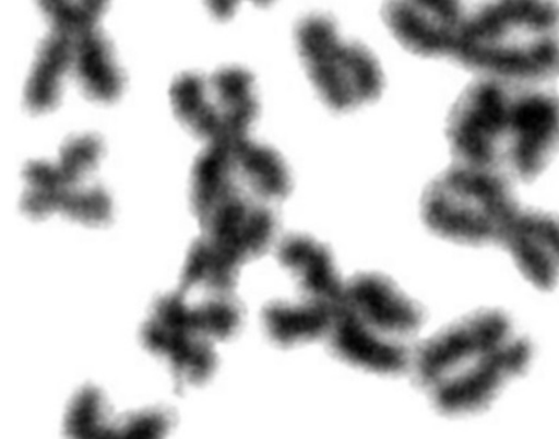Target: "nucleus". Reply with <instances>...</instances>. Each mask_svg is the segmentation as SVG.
Returning <instances> with one entry per match:
<instances>
[{
    "instance_id": "1a4fd4ad",
    "label": "nucleus",
    "mask_w": 559,
    "mask_h": 439,
    "mask_svg": "<svg viewBox=\"0 0 559 439\" xmlns=\"http://www.w3.org/2000/svg\"><path fill=\"white\" fill-rule=\"evenodd\" d=\"M170 428V416L158 410L132 414L121 423L108 422L103 414V396L86 385L72 400L66 416L68 439H162Z\"/></svg>"
},
{
    "instance_id": "4be33fe9",
    "label": "nucleus",
    "mask_w": 559,
    "mask_h": 439,
    "mask_svg": "<svg viewBox=\"0 0 559 439\" xmlns=\"http://www.w3.org/2000/svg\"><path fill=\"white\" fill-rule=\"evenodd\" d=\"M110 210L112 207H110V200L105 190L93 188L78 190V192H72L69 189L58 211L76 222L98 225L107 222Z\"/></svg>"
},
{
    "instance_id": "0eeeda50",
    "label": "nucleus",
    "mask_w": 559,
    "mask_h": 439,
    "mask_svg": "<svg viewBox=\"0 0 559 439\" xmlns=\"http://www.w3.org/2000/svg\"><path fill=\"white\" fill-rule=\"evenodd\" d=\"M533 360V346L518 335L475 368L444 380L429 391L433 405L448 415H466L488 406Z\"/></svg>"
},
{
    "instance_id": "a878e982",
    "label": "nucleus",
    "mask_w": 559,
    "mask_h": 439,
    "mask_svg": "<svg viewBox=\"0 0 559 439\" xmlns=\"http://www.w3.org/2000/svg\"><path fill=\"white\" fill-rule=\"evenodd\" d=\"M241 2H250L257 7H270L275 0H204L211 16L217 21L233 19Z\"/></svg>"
},
{
    "instance_id": "39448f33",
    "label": "nucleus",
    "mask_w": 559,
    "mask_h": 439,
    "mask_svg": "<svg viewBox=\"0 0 559 439\" xmlns=\"http://www.w3.org/2000/svg\"><path fill=\"white\" fill-rule=\"evenodd\" d=\"M511 320L498 311H485L460 321L418 349L414 366L419 383L430 391L444 380L466 371L518 336Z\"/></svg>"
},
{
    "instance_id": "f8f14e48",
    "label": "nucleus",
    "mask_w": 559,
    "mask_h": 439,
    "mask_svg": "<svg viewBox=\"0 0 559 439\" xmlns=\"http://www.w3.org/2000/svg\"><path fill=\"white\" fill-rule=\"evenodd\" d=\"M142 340L153 354L167 358L176 377L183 382L202 383L215 369L216 356L209 343L197 335L171 331L154 318L143 327Z\"/></svg>"
},
{
    "instance_id": "6e6552de",
    "label": "nucleus",
    "mask_w": 559,
    "mask_h": 439,
    "mask_svg": "<svg viewBox=\"0 0 559 439\" xmlns=\"http://www.w3.org/2000/svg\"><path fill=\"white\" fill-rule=\"evenodd\" d=\"M559 146V99L555 94L519 85L514 92L507 164L518 178L532 180Z\"/></svg>"
},
{
    "instance_id": "a211bd4d",
    "label": "nucleus",
    "mask_w": 559,
    "mask_h": 439,
    "mask_svg": "<svg viewBox=\"0 0 559 439\" xmlns=\"http://www.w3.org/2000/svg\"><path fill=\"white\" fill-rule=\"evenodd\" d=\"M280 259L284 265L297 272L305 287L320 298L336 299L341 296V285L325 251L314 241L292 238L280 248Z\"/></svg>"
},
{
    "instance_id": "9d476101",
    "label": "nucleus",
    "mask_w": 559,
    "mask_h": 439,
    "mask_svg": "<svg viewBox=\"0 0 559 439\" xmlns=\"http://www.w3.org/2000/svg\"><path fill=\"white\" fill-rule=\"evenodd\" d=\"M333 347L345 361L380 375H396L412 363L406 348L382 339L350 310L336 315Z\"/></svg>"
},
{
    "instance_id": "2eb2a0df",
    "label": "nucleus",
    "mask_w": 559,
    "mask_h": 439,
    "mask_svg": "<svg viewBox=\"0 0 559 439\" xmlns=\"http://www.w3.org/2000/svg\"><path fill=\"white\" fill-rule=\"evenodd\" d=\"M211 85L223 106V129L217 139L231 142L246 137L257 114L252 75L241 68H225L213 73Z\"/></svg>"
},
{
    "instance_id": "6ab92c4d",
    "label": "nucleus",
    "mask_w": 559,
    "mask_h": 439,
    "mask_svg": "<svg viewBox=\"0 0 559 439\" xmlns=\"http://www.w3.org/2000/svg\"><path fill=\"white\" fill-rule=\"evenodd\" d=\"M170 97L175 114L197 135L215 141L223 129V114L205 99V83L195 73H182L175 80Z\"/></svg>"
},
{
    "instance_id": "4468645a",
    "label": "nucleus",
    "mask_w": 559,
    "mask_h": 439,
    "mask_svg": "<svg viewBox=\"0 0 559 439\" xmlns=\"http://www.w3.org/2000/svg\"><path fill=\"white\" fill-rule=\"evenodd\" d=\"M73 63V35L51 28L36 52L25 98L33 112H44L56 105L61 79Z\"/></svg>"
},
{
    "instance_id": "423d86ee",
    "label": "nucleus",
    "mask_w": 559,
    "mask_h": 439,
    "mask_svg": "<svg viewBox=\"0 0 559 439\" xmlns=\"http://www.w3.org/2000/svg\"><path fill=\"white\" fill-rule=\"evenodd\" d=\"M465 0H384L382 21L407 52L429 60H451L466 16Z\"/></svg>"
},
{
    "instance_id": "5701e85b",
    "label": "nucleus",
    "mask_w": 559,
    "mask_h": 439,
    "mask_svg": "<svg viewBox=\"0 0 559 439\" xmlns=\"http://www.w3.org/2000/svg\"><path fill=\"white\" fill-rule=\"evenodd\" d=\"M197 334L224 340L231 335L239 324L238 310L225 301H211L193 309Z\"/></svg>"
},
{
    "instance_id": "9b49d317",
    "label": "nucleus",
    "mask_w": 559,
    "mask_h": 439,
    "mask_svg": "<svg viewBox=\"0 0 559 439\" xmlns=\"http://www.w3.org/2000/svg\"><path fill=\"white\" fill-rule=\"evenodd\" d=\"M348 301L367 325L379 331L404 334L415 331L421 313L406 298L396 293L384 281L360 277L347 292Z\"/></svg>"
},
{
    "instance_id": "b1692460",
    "label": "nucleus",
    "mask_w": 559,
    "mask_h": 439,
    "mask_svg": "<svg viewBox=\"0 0 559 439\" xmlns=\"http://www.w3.org/2000/svg\"><path fill=\"white\" fill-rule=\"evenodd\" d=\"M211 266V247L209 241L197 240L190 248L186 266L181 275V290L207 280Z\"/></svg>"
},
{
    "instance_id": "393cba45",
    "label": "nucleus",
    "mask_w": 559,
    "mask_h": 439,
    "mask_svg": "<svg viewBox=\"0 0 559 439\" xmlns=\"http://www.w3.org/2000/svg\"><path fill=\"white\" fill-rule=\"evenodd\" d=\"M51 28L69 34L78 31L75 0H36Z\"/></svg>"
},
{
    "instance_id": "412c9836",
    "label": "nucleus",
    "mask_w": 559,
    "mask_h": 439,
    "mask_svg": "<svg viewBox=\"0 0 559 439\" xmlns=\"http://www.w3.org/2000/svg\"><path fill=\"white\" fill-rule=\"evenodd\" d=\"M102 145L94 137L72 139L61 151L60 163L56 165L66 187H71L97 164Z\"/></svg>"
},
{
    "instance_id": "aec40b11",
    "label": "nucleus",
    "mask_w": 559,
    "mask_h": 439,
    "mask_svg": "<svg viewBox=\"0 0 559 439\" xmlns=\"http://www.w3.org/2000/svg\"><path fill=\"white\" fill-rule=\"evenodd\" d=\"M230 146L234 161H237L261 194L280 197L286 192L288 175L274 152L248 141L246 137L235 139Z\"/></svg>"
},
{
    "instance_id": "20e7f679",
    "label": "nucleus",
    "mask_w": 559,
    "mask_h": 439,
    "mask_svg": "<svg viewBox=\"0 0 559 439\" xmlns=\"http://www.w3.org/2000/svg\"><path fill=\"white\" fill-rule=\"evenodd\" d=\"M516 87L481 78L462 95L448 128L462 166L497 170L499 163L506 161Z\"/></svg>"
},
{
    "instance_id": "f03ea898",
    "label": "nucleus",
    "mask_w": 559,
    "mask_h": 439,
    "mask_svg": "<svg viewBox=\"0 0 559 439\" xmlns=\"http://www.w3.org/2000/svg\"><path fill=\"white\" fill-rule=\"evenodd\" d=\"M524 211L502 174L462 165L429 189L424 206L426 223L439 236L503 247L516 233Z\"/></svg>"
},
{
    "instance_id": "ddd939ff",
    "label": "nucleus",
    "mask_w": 559,
    "mask_h": 439,
    "mask_svg": "<svg viewBox=\"0 0 559 439\" xmlns=\"http://www.w3.org/2000/svg\"><path fill=\"white\" fill-rule=\"evenodd\" d=\"M73 66L81 86L91 98L112 102L121 92L122 78L105 36L95 27L73 34Z\"/></svg>"
},
{
    "instance_id": "f3484780",
    "label": "nucleus",
    "mask_w": 559,
    "mask_h": 439,
    "mask_svg": "<svg viewBox=\"0 0 559 439\" xmlns=\"http://www.w3.org/2000/svg\"><path fill=\"white\" fill-rule=\"evenodd\" d=\"M336 315L334 307H328L325 302L306 306L274 305L264 311V321L272 340L286 346L312 341L328 333L334 327Z\"/></svg>"
},
{
    "instance_id": "7ed1b4c3",
    "label": "nucleus",
    "mask_w": 559,
    "mask_h": 439,
    "mask_svg": "<svg viewBox=\"0 0 559 439\" xmlns=\"http://www.w3.org/2000/svg\"><path fill=\"white\" fill-rule=\"evenodd\" d=\"M294 47L313 90L337 111L378 98L384 73L372 50L343 35L336 21L311 12L294 27Z\"/></svg>"
},
{
    "instance_id": "dca6fc26",
    "label": "nucleus",
    "mask_w": 559,
    "mask_h": 439,
    "mask_svg": "<svg viewBox=\"0 0 559 439\" xmlns=\"http://www.w3.org/2000/svg\"><path fill=\"white\" fill-rule=\"evenodd\" d=\"M234 157L231 146L224 139H216L198 157L193 170L191 202L200 222L207 223L221 200L230 192L229 173Z\"/></svg>"
},
{
    "instance_id": "f257e3e1",
    "label": "nucleus",
    "mask_w": 559,
    "mask_h": 439,
    "mask_svg": "<svg viewBox=\"0 0 559 439\" xmlns=\"http://www.w3.org/2000/svg\"><path fill=\"white\" fill-rule=\"evenodd\" d=\"M451 60L514 85L559 76L558 0H484L467 9Z\"/></svg>"
}]
</instances>
